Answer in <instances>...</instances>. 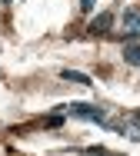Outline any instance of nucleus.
I'll return each mask as SVG.
<instances>
[{
  "mask_svg": "<svg viewBox=\"0 0 140 156\" xmlns=\"http://www.w3.org/2000/svg\"><path fill=\"white\" fill-rule=\"evenodd\" d=\"M123 37H140V10H123Z\"/></svg>",
  "mask_w": 140,
  "mask_h": 156,
  "instance_id": "nucleus-2",
  "label": "nucleus"
},
{
  "mask_svg": "<svg viewBox=\"0 0 140 156\" xmlns=\"http://www.w3.org/2000/svg\"><path fill=\"white\" fill-rule=\"evenodd\" d=\"M110 27H113V13H100L90 20V33H107Z\"/></svg>",
  "mask_w": 140,
  "mask_h": 156,
  "instance_id": "nucleus-3",
  "label": "nucleus"
},
{
  "mask_svg": "<svg viewBox=\"0 0 140 156\" xmlns=\"http://www.w3.org/2000/svg\"><path fill=\"white\" fill-rule=\"evenodd\" d=\"M127 136L130 140H140V113H130L127 116Z\"/></svg>",
  "mask_w": 140,
  "mask_h": 156,
  "instance_id": "nucleus-6",
  "label": "nucleus"
},
{
  "mask_svg": "<svg viewBox=\"0 0 140 156\" xmlns=\"http://www.w3.org/2000/svg\"><path fill=\"white\" fill-rule=\"evenodd\" d=\"M60 80H70V83H80V87H90L94 80L87 76V73H80V70H64L60 73Z\"/></svg>",
  "mask_w": 140,
  "mask_h": 156,
  "instance_id": "nucleus-4",
  "label": "nucleus"
},
{
  "mask_svg": "<svg viewBox=\"0 0 140 156\" xmlns=\"http://www.w3.org/2000/svg\"><path fill=\"white\" fill-rule=\"evenodd\" d=\"M64 113L77 116V120H94V123H104L107 120V110L104 106H94V103H70V106H64Z\"/></svg>",
  "mask_w": 140,
  "mask_h": 156,
  "instance_id": "nucleus-1",
  "label": "nucleus"
},
{
  "mask_svg": "<svg viewBox=\"0 0 140 156\" xmlns=\"http://www.w3.org/2000/svg\"><path fill=\"white\" fill-rule=\"evenodd\" d=\"M123 60L130 66H140V43H127L123 47Z\"/></svg>",
  "mask_w": 140,
  "mask_h": 156,
  "instance_id": "nucleus-5",
  "label": "nucleus"
},
{
  "mask_svg": "<svg viewBox=\"0 0 140 156\" xmlns=\"http://www.w3.org/2000/svg\"><path fill=\"white\" fill-rule=\"evenodd\" d=\"M94 3H97V0H80V10H87V13H90V10H94Z\"/></svg>",
  "mask_w": 140,
  "mask_h": 156,
  "instance_id": "nucleus-7",
  "label": "nucleus"
},
{
  "mask_svg": "<svg viewBox=\"0 0 140 156\" xmlns=\"http://www.w3.org/2000/svg\"><path fill=\"white\" fill-rule=\"evenodd\" d=\"M3 3H10V0H3Z\"/></svg>",
  "mask_w": 140,
  "mask_h": 156,
  "instance_id": "nucleus-8",
  "label": "nucleus"
}]
</instances>
